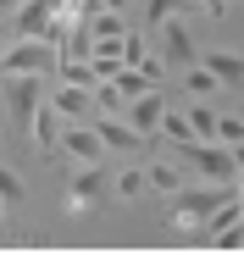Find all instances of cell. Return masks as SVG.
I'll return each mask as SVG.
<instances>
[{
  "mask_svg": "<svg viewBox=\"0 0 244 255\" xmlns=\"http://www.w3.org/2000/svg\"><path fill=\"white\" fill-rule=\"evenodd\" d=\"M228 194H233V183H183V189H178V200L167 205V222H172V228L200 233V228H206V217H211V211H217Z\"/></svg>",
  "mask_w": 244,
  "mask_h": 255,
  "instance_id": "6da1fadb",
  "label": "cell"
},
{
  "mask_svg": "<svg viewBox=\"0 0 244 255\" xmlns=\"http://www.w3.org/2000/svg\"><path fill=\"white\" fill-rule=\"evenodd\" d=\"M172 150H178V155H183L206 183H233V178H239L233 150H228L222 139H183V144H172Z\"/></svg>",
  "mask_w": 244,
  "mask_h": 255,
  "instance_id": "7a4b0ae2",
  "label": "cell"
},
{
  "mask_svg": "<svg viewBox=\"0 0 244 255\" xmlns=\"http://www.w3.org/2000/svg\"><path fill=\"white\" fill-rule=\"evenodd\" d=\"M61 61V50L50 45V39H28V33H17L11 45H0V72H50Z\"/></svg>",
  "mask_w": 244,
  "mask_h": 255,
  "instance_id": "3957f363",
  "label": "cell"
},
{
  "mask_svg": "<svg viewBox=\"0 0 244 255\" xmlns=\"http://www.w3.org/2000/svg\"><path fill=\"white\" fill-rule=\"evenodd\" d=\"M0 95H6V117H11L17 128H22V133H28L33 111L45 106V72H11V78H6V89H0Z\"/></svg>",
  "mask_w": 244,
  "mask_h": 255,
  "instance_id": "277c9868",
  "label": "cell"
},
{
  "mask_svg": "<svg viewBox=\"0 0 244 255\" xmlns=\"http://www.w3.org/2000/svg\"><path fill=\"white\" fill-rule=\"evenodd\" d=\"M106 194H111V172H106L100 161H89V166H78V172L67 178V200H61V205L78 217V211H95Z\"/></svg>",
  "mask_w": 244,
  "mask_h": 255,
  "instance_id": "5b68a950",
  "label": "cell"
},
{
  "mask_svg": "<svg viewBox=\"0 0 244 255\" xmlns=\"http://www.w3.org/2000/svg\"><path fill=\"white\" fill-rule=\"evenodd\" d=\"M95 133H100L106 150H128V155H144V150H150V139L139 133L128 117H106V111H95Z\"/></svg>",
  "mask_w": 244,
  "mask_h": 255,
  "instance_id": "8992f818",
  "label": "cell"
},
{
  "mask_svg": "<svg viewBox=\"0 0 244 255\" xmlns=\"http://www.w3.org/2000/svg\"><path fill=\"white\" fill-rule=\"evenodd\" d=\"M61 128H67V117L50 106V95H45V106L33 111V122H28V139L39 144V155H50V161H61Z\"/></svg>",
  "mask_w": 244,
  "mask_h": 255,
  "instance_id": "52a82bcc",
  "label": "cell"
},
{
  "mask_svg": "<svg viewBox=\"0 0 244 255\" xmlns=\"http://www.w3.org/2000/svg\"><path fill=\"white\" fill-rule=\"evenodd\" d=\"M161 61H178V67H194L200 61V45H194V33H189L183 17L161 22Z\"/></svg>",
  "mask_w": 244,
  "mask_h": 255,
  "instance_id": "ba28073f",
  "label": "cell"
},
{
  "mask_svg": "<svg viewBox=\"0 0 244 255\" xmlns=\"http://www.w3.org/2000/svg\"><path fill=\"white\" fill-rule=\"evenodd\" d=\"M122 117H128L144 139H155V133H161V117H167V95H161V89H144V95L128 100V111H122Z\"/></svg>",
  "mask_w": 244,
  "mask_h": 255,
  "instance_id": "9c48e42d",
  "label": "cell"
},
{
  "mask_svg": "<svg viewBox=\"0 0 244 255\" xmlns=\"http://www.w3.org/2000/svg\"><path fill=\"white\" fill-rule=\"evenodd\" d=\"M100 133H95V122H67L61 128V155H72L78 166H89V161H100Z\"/></svg>",
  "mask_w": 244,
  "mask_h": 255,
  "instance_id": "30bf717a",
  "label": "cell"
},
{
  "mask_svg": "<svg viewBox=\"0 0 244 255\" xmlns=\"http://www.w3.org/2000/svg\"><path fill=\"white\" fill-rule=\"evenodd\" d=\"M61 0H22V6L11 11V33H28V39H45V28L56 22Z\"/></svg>",
  "mask_w": 244,
  "mask_h": 255,
  "instance_id": "8fae6325",
  "label": "cell"
},
{
  "mask_svg": "<svg viewBox=\"0 0 244 255\" xmlns=\"http://www.w3.org/2000/svg\"><path fill=\"white\" fill-rule=\"evenodd\" d=\"M200 61L211 67V78L222 83L228 95L244 100V56H239V50H200Z\"/></svg>",
  "mask_w": 244,
  "mask_h": 255,
  "instance_id": "7c38bea8",
  "label": "cell"
},
{
  "mask_svg": "<svg viewBox=\"0 0 244 255\" xmlns=\"http://www.w3.org/2000/svg\"><path fill=\"white\" fill-rule=\"evenodd\" d=\"M50 106H56L67 122H89V117H95V95L78 89V83H67V78H61V89L50 95Z\"/></svg>",
  "mask_w": 244,
  "mask_h": 255,
  "instance_id": "4fadbf2b",
  "label": "cell"
},
{
  "mask_svg": "<svg viewBox=\"0 0 244 255\" xmlns=\"http://www.w3.org/2000/svg\"><path fill=\"white\" fill-rule=\"evenodd\" d=\"M183 95H194V100H217V95H222V83L211 78L206 61H194V67H183Z\"/></svg>",
  "mask_w": 244,
  "mask_h": 255,
  "instance_id": "5bb4252c",
  "label": "cell"
},
{
  "mask_svg": "<svg viewBox=\"0 0 244 255\" xmlns=\"http://www.w3.org/2000/svg\"><path fill=\"white\" fill-rule=\"evenodd\" d=\"M189 128H194V139H217V100H194L189 95Z\"/></svg>",
  "mask_w": 244,
  "mask_h": 255,
  "instance_id": "9a60e30c",
  "label": "cell"
},
{
  "mask_svg": "<svg viewBox=\"0 0 244 255\" xmlns=\"http://www.w3.org/2000/svg\"><path fill=\"white\" fill-rule=\"evenodd\" d=\"M150 189V172H144V166H122V172L111 178V194H122V200H139Z\"/></svg>",
  "mask_w": 244,
  "mask_h": 255,
  "instance_id": "2e32d148",
  "label": "cell"
},
{
  "mask_svg": "<svg viewBox=\"0 0 244 255\" xmlns=\"http://www.w3.org/2000/svg\"><path fill=\"white\" fill-rule=\"evenodd\" d=\"M161 139H167V144L194 139V128H189V111H183V106H167V117H161Z\"/></svg>",
  "mask_w": 244,
  "mask_h": 255,
  "instance_id": "e0dca14e",
  "label": "cell"
},
{
  "mask_svg": "<svg viewBox=\"0 0 244 255\" xmlns=\"http://www.w3.org/2000/svg\"><path fill=\"white\" fill-rule=\"evenodd\" d=\"M183 11H194V0H144V22L150 28H161L167 17H183Z\"/></svg>",
  "mask_w": 244,
  "mask_h": 255,
  "instance_id": "ac0fdd59",
  "label": "cell"
},
{
  "mask_svg": "<svg viewBox=\"0 0 244 255\" xmlns=\"http://www.w3.org/2000/svg\"><path fill=\"white\" fill-rule=\"evenodd\" d=\"M144 172H150V189H161V194H178L183 189V172H178L172 161H150Z\"/></svg>",
  "mask_w": 244,
  "mask_h": 255,
  "instance_id": "d6986e66",
  "label": "cell"
},
{
  "mask_svg": "<svg viewBox=\"0 0 244 255\" xmlns=\"http://www.w3.org/2000/svg\"><path fill=\"white\" fill-rule=\"evenodd\" d=\"M111 83L122 89V100H133V95H144V89H161V83H150L139 67H117V78H111Z\"/></svg>",
  "mask_w": 244,
  "mask_h": 255,
  "instance_id": "ffe728a7",
  "label": "cell"
},
{
  "mask_svg": "<svg viewBox=\"0 0 244 255\" xmlns=\"http://www.w3.org/2000/svg\"><path fill=\"white\" fill-rule=\"evenodd\" d=\"M0 200H6V205H28V183L11 172L6 161H0Z\"/></svg>",
  "mask_w": 244,
  "mask_h": 255,
  "instance_id": "44dd1931",
  "label": "cell"
},
{
  "mask_svg": "<svg viewBox=\"0 0 244 255\" xmlns=\"http://www.w3.org/2000/svg\"><path fill=\"white\" fill-rule=\"evenodd\" d=\"M144 56H150L144 33H139V28H128V33H122V67H144Z\"/></svg>",
  "mask_w": 244,
  "mask_h": 255,
  "instance_id": "7402d4cb",
  "label": "cell"
},
{
  "mask_svg": "<svg viewBox=\"0 0 244 255\" xmlns=\"http://www.w3.org/2000/svg\"><path fill=\"white\" fill-rule=\"evenodd\" d=\"M217 139L222 144H239L244 139V111H217Z\"/></svg>",
  "mask_w": 244,
  "mask_h": 255,
  "instance_id": "603a6c76",
  "label": "cell"
},
{
  "mask_svg": "<svg viewBox=\"0 0 244 255\" xmlns=\"http://www.w3.org/2000/svg\"><path fill=\"white\" fill-rule=\"evenodd\" d=\"M89 28H95V39H117V33H128V22H122L117 11H95V17H84Z\"/></svg>",
  "mask_w": 244,
  "mask_h": 255,
  "instance_id": "cb8c5ba5",
  "label": "cell"
},
{
  "mask_svg": "<svg viewBox=\"0 0 244 255\" xmlns=\"http://www.w3.org/2000/svg\"><path fill=\"white\" fill-rule=\"evenodd\" d=\"M211 244H217V250H244V217H239L233 228H222V233H217Z\"/></svg>",
  "mask_w": 244,
  "mask_h": 255,
  "instance_id": "d4e9b609",
  "label": "cell"
},
{
  "mask_svg": "<svg viewBox=\"0 0 244 255\" xmlns=\"http://www.w3.org/2000/svg\"><path fill=\"white\" fill-rule=\"evenodd\" d=\"M11 239V222H6V200H0V244Z\"/></svg>",
  "mask_w": 244,
  "mask_h": 255,
  "instance_id": "484cf974",
  "label": "cell"
},
{
  "mask_svg": "<svg viewBox=\"0 0 244 255\" xmlns=\"http://www.w3.org/2000/svg\"><path fill=\"white\" fill-rule=\"evenodd\" d=\"M228 150H233V166L244 172V139H239V144H228Z\"/></svg>",
  "mask_w": 244,
  "mask_h": 255,
  "instance_id": "4316f807",
  "label": "cell"
},
{
  "mask_svg": "<svg viewBox=\"0 0 244 255\" xmlns=\"http://www.w3.org/2000/svg\"><path fill=\"white\" fill-rule=\"evenodd\" d=\"M100 6H106V11H128V0H100Z\"/></svg>",
  "mask_w": 244,
  "mask_h": 255,
  "instance_id": "83f0119b",
  "label": "cell"
},
{
  "mask_svg": "<svg viewBox=\"0 0 244 255\" xmlns=\"http://www.w3.org/2000/svg\"><path fill=\"white\" fill-rule=\"evenodd\" d=\"M17 6H22V0H0V17H11V11H17Z\"/></svg>",
  "mask_w": 244,
  "mask_h": 255,
  "instance_id": "f1b7e54d",
  "label": "cell"
},
{
  "mask_svg": "<svg viewBox=\"0 0 244 255\" xmlns=\"http://www.w3.org/2000/svg\"><path fill=\"white\" fill-rule=\"evenodd\" d=\"M233 194H239V200H244V172H239V178H233Z\"/></svg>",
  "mask_w": 244,
  "mask_h": 255,
  "instance_id": "f546056e",
  "label": "cell"
},
{
  "mask_svg": "<svg viewBox=\"0 0 244 255\" xmlns=\"http://www.w3.org/2000/svg\"><path fill=\"white\" fill-rule=\"evenodd\" d=\"M0 122H6V95H0Z\"/></svg>",
  "mask_w": 244,
  "mask_h": 255,
  "instance_id": "4dcf8cb0",
  "label": "cell"
},
{
  "mask_svg": "<svg viewBox=\"0 0 244 255\" xmlns=\"http://www.w3.org/2000/svg\"><path fill=\"white\" fill-rule=\"evenodd\" d=\"M194 6H206V0H194Z\"/></svg>",
  "mask_w": 244,
  "mask_h": 255,
  "instance_id": "1f68e13d",
  "label": "cell"
},
{
  "mask_svg": "<svg viewBox=\"0 0 244 255\" xmlns=\"http://www.w3.org/2000/svg\"><path fill=\"white\" fill-rule=\"evenodd\" d=\"M228 6H233V0H228Z\"/></svg>",
  "mask_w": 244,
  "mask_h": 255,
  "instance_id": "d6a6232c",
  "label": "cell"
}]
</instances>
